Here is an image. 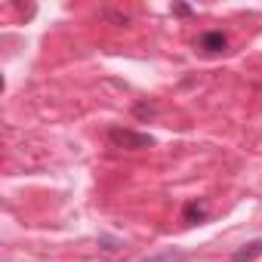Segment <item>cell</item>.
Returning <instances> with one entry per match:
<instances>
[{
    "label": "cell",
    "mask_w": 262,
    "mask_h": 262,
    "mask_svg": "<svg viewBox=\"0 0 262 262\" xmlns=\"http://www.w3.org/2000/svg\"><path fill=\"white\" fill-rule=\"evenodd\" d=\"M108 142L114 148H126V151H142L155 145V136L139 133V129H129V126H111L108 129Z\"/></svg>",
    "instance_id": "cell-1"
},
{
    "label": "cell",
    "mask_w": 262,
    "mask_h": 262,
    "mask_svg": "<svg viewBox=\"0 0 262 262\" xmlns=\"http://www.w3.org/2000/svg\"><path fill=\"white\" fill-rule=\"evenodd\" d=\"M225 47H228L225 31H204V34L198 37V50H201V53H207V56H219Z\"/></svg>",
    "instance_id": "cell-2"
},
{
    "label": "cell",
    "mask_w": 262,
    "mask_h": 262,
    "mask_svg": "<svg viewBox=\"0 0 262 262\" xmlns=\"http://www.w3.org/2000/svg\"><path fill=\"white\" fill-rule=\"evenodd\" d=\"M207 216H210V204L201 198V201H188L185 207H182V222L185 225H198V222H207Z\"/></svg>",
    "instance_id": "cell-3"
},
{
    "label": "cell",
    "mask_w": 262,
    "mask_h": 262,
    "mask_svg": "<svg viewBox=\"0 0 262 262\" xmlns=\"http://www.w3.org/2000/svg\"><path fill=\"white\" fill-rule=\"evenodd\" d=\"M259 256H262V237H253L231 253V262H256Z\"/></svg>",
    "instance_id": "cell-4"
},
{
    "label": "cell",
    "mask_w": 262,
    "mask_h": 262,
    "mask_svg": "<svg viewBox=\"0 0 262 262\" xmlns=\"http://www.w3.org/2000/svg\"><path fill=\"white\" fill-rule=\"evenodd\" d=\"M142 262H185V253L182 250H164V253H155Z\"/></svg>",
    "instance_id": "cell-5"
},
{
    "label": "cell",
    "mask_w": 262,
    "mask_h": 262,
    "mask_svg": "<svg viewBox=\"0 0 262 262\" xmlns=\"http://www.w3.org/2000/svg\"><path fill=\"white\" fill-rule=\"evenodd\" d=\"M99 16H102V19H108V22H114V25H126V22H129L123 13H114V10H99Z\"/></svg>",
    "instance_id": "cell-6"
},
{
    "label": "cell",
    "mask_w": 262,
    "mask_h": 262,
    "mask_svg": "<svg viewBox=\"0 0 262 262\" xmlns=\"http://www.w3.org/2000/svg\"><path fill=\"white\" fill-rule=\"evenodd\" d=\"M133 114H136V117H155V114H158V108H155V105H148V102H139V105H133Z\"/></svg>",
    "instance_id": "cell-7"
},
{
    "label": "cell",
    "mask_w": 262,
    "mask_h": 262,
    "mask_svg": "<svg viewBox=\"0 0 262 262\" xmlns=\"http://www.w3.org/2000/svg\"><path fill=\"white\" fill-rule=\"evenodd\" d=\"M99 244H102V250H108V253L120 247V241H117V237H111V234H102V237H99Z\"/></svg>",
    "instance_id": "cell-8"
},
{
    "label": "cell",
    "mask_w": 262,
    "mask_h": 262,
    "mask_svg": "<svg viewBox=\"0 0 262 262\" xmlns=\"http://www.w3.org/2000/svg\"><path fill=\"white\" fill-rule=\"evenodd\" d=\"M173 13H176V16H191V7H185V4H179V7H173Z\"/></svg>",
    "instance_id": "cell-9"
}]
</instances>
